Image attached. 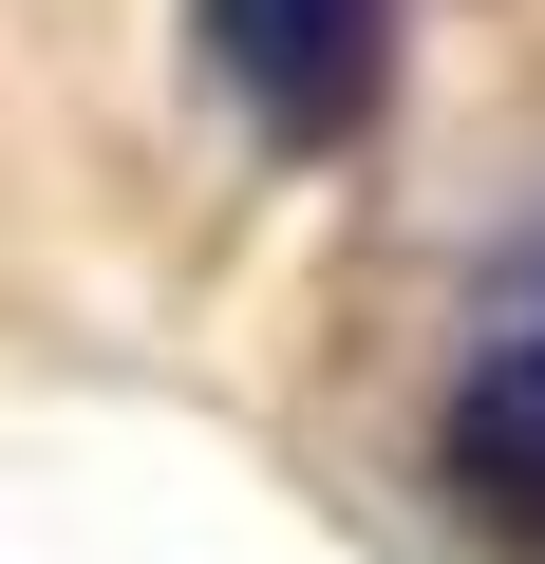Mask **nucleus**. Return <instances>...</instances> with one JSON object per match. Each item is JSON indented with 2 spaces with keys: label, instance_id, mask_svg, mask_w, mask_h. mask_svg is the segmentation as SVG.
<instances>
[{
  "label": "nucleus",
  "instance_id": "nucleus-1",
  "mask_svg": "<svg viewBox=\"0 0 545 564\" xmlns=\"http://www.w3.org/2000/svg\"><path fill=\"white\" fill-rule=\"evenodd\" d=\"M188 39L263 151H358L395 95V0H188Z\"/></svg>",
  "mask_w": 545,
  "mask_h": 564
},
{
  "label": "nucleus",
  "instance_id": "nucleus-2",
  "mask_svg": "<svg viewBox=\"0 0 545 564\" xmlns=\"http://www.w3.org/2000/svg\"><path fill=\"white\" fill-rule=\"evenodd\" d=\"M433 489L470 508V545L545 564V339H489V358H470V395H451V433H433Z\"/></svg>",
  "mask_w": 545,
  "mask_h": 564
}]
</instances>
